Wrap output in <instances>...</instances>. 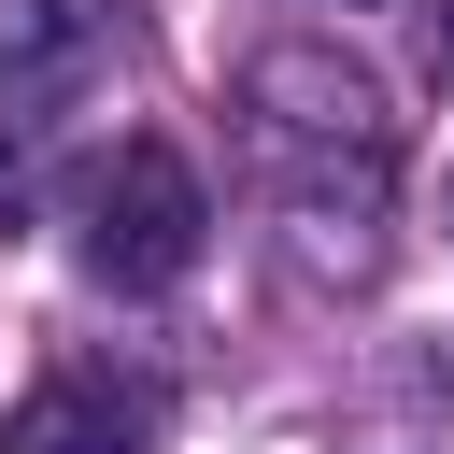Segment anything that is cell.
<instances>
[{"instance_id":"obj_1","label":"cell","mask_w":454,"mask_h":454,"mask_svg":"<svg viewBox=\"0 0 454 454\" xmlns=\"http://www.w3.org/2000/svg\"><path fill=\"white\" fill-rule=\"evenodd\" d=\"M199 241H213V199H199V170H184L170 142H114V156L85 170V284L156 298V284L199 270Z\"/></svg>"},{"instance_id":"obj_3","label":"cell","mask_w":454,"mask_h":454,"mask_svg":"<svg viewBox=\"0 0 454 454\" xmlns=\"http://www.w3.org/2000/svg\"><path fill=\"white\" fill-rule=\"evenodd\" d=\"M99 14L85 0H0V71H43V57H71Z\"/></svg>"},{"instance_id":"obj_2","label":"cell","mask_w":454,"mask_h":454,"mask_svg":"<svg viewBox=\"0 0 454 454\" xmlns=\"http://www.w3.org/2000/svg\"><path fill=\"white\" fill-rule=\"evenodd\" d=\"M0 454H142V397L71 369V383H43V397L0 426Z\"/></svg>"},{"instance_id":"obj_4","label":"cell","mask_w":454,"mask_h":454,"mask_svg":"<svg viewBox=\"0 0 454 454\" xmlns=\"http://www.w3.org/2000/svg\"><path fill=\"white\" fill-rule=\"evenodd\" d=\"M440 71H454V0H440Z\"/></svg>"}]
</instances>
